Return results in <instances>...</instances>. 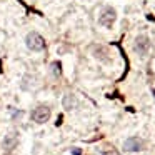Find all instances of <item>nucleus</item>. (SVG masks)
<instances>
[{
    "label": "nucleus",
    "instance_id": "1",
    "mask_svg": "<svg viewBox=\"0 0 155 155\" xmlns=\"http://www.w3.org/2000/svg\"><path fill=\"white\" fill-rule=\"evenodd\" d=\"M25 45H27L32 52H40L45 48V40L38 32H30V34H27V37H25Z\"/></svg>",
    "mask_w": 155,
    "mask_h": 155
},
{
    "label": "nucleus",
    "instance_id": "2",
    "mask_svg": "<svg viewBox=\"0 0 155 155\" xmlns=\"http://www.w3.org/2000/svg\"><path fill=\"white\" fill-rule=\"evenodd\" d=\"M150 50V38L147 35H137L134 40V52L138 55V57H145Z\"/></svg>",
    "mask_w": 155,
    "mask_h": 155
},
{
    "label": "nucleus",
    "instance_id": "3",
    "mask_svg": "<svg viewBox=\"0 0 155 155\" xmlns=\"http://www.w3.org/2000/svg\"><path fill=\"white\" fill-rule=\"evenodd\" d=\"M115 20H117V12H115L114 7H104L100 12V17H98V24L102 25V27H107L110 28L112 25L115 24Z\"/></svg>",
    "mask_w": 155,
    "mask_h": 155
},
{
    "label": "nucleus",
    "instance_id": "4",
    "mask_svg": "<svg viewBox=\"0 0 155 155\" xmlns=\"http://www.w3.org/2000/svg\"><path fill=\"white\" fill-rule=\"evenodd\" d=\"M145 148V142L142 140L140 137H128L127 140L124 142V150L130 152V153H137V152H142Z\"/></svg>",
    "mask_w": 155,
    "mask_h": 155
},
{
    "label": "nucleus",
    "instance_id": "5",
    "mask_svg": "<svg viewBox=\"0 0 155 155\" xmlns=\"http://www.w3.org/2000/svg\"><path fill=\"white\" fill-rule=\"evenodd\" d=\"M50 118V107L48 105H38L32 112V120L35 124H45Z\"/></svg>",
    "mask_w": 155,
    "mask_h": 155
},
{
    "label": "nucleus",
    "instance_id": "6",
    "mask_svg": "<svg viewBox=\"0 0 155 155\" xmlns=\"http://www.w3.org/2000/svg\"><path fill=\"white\" fill-rule=\"evenodd\" d=\"M18 145V134L17 132H8L2 140V148L7 153H12V150H15V147Z\"/></svg>",
    "mask_w": 155,
    "mask_h": 155
},
{
    "label": "nucleus",
    "instance_id": "7",
    "mask_svg": "<svg viewBox=\"0 0 155 155\" xmlns=\"http://www.w3.org/2000/svg\"><path fill=\"white\" fill-rule=\"evenodd\" d=\"M92 55L98 60H104V62H110V52H108L107 47L104 45H94L92 47Z\"/></svg>",
    "mask_w": 155,
    "mask_h": 155
},
{
    "label": "nucleus",
    "instance_id": "8",
    "mask_svg": "<svg viewBox=\"0 0 155 155\" xmlns=\"http://www.w3.org/2000/svg\"><path fill=\"white\" fill-rule=\"evenodd\" d=\"M62 105H64L65 110L70 112V110H74V108L78 105V100H77V97H75L74 94H65L64 98H62Z\"/></svg>",
    "mask_w": 155,
    "mask_h": 155
},
{
    "label": "nucleus",
    "instance_id": "9",
    "mask_svg": "<svg viewBox=\"0 0 155 155\" xmlns=\"http://www.w3.org/2000/svg\"><path fill=\"white\" fill-rule=\"evenodd\" d=\"M72 153H74V155H82V152L77 150V148H74V150H72Z\"/></svg>",
    "mask_w": 155,
    "mask_h": 155
},
{
    "label": "nucleus",
    "instance_id": "10",
    "mask_svg": "<svg viewBox=\"0 0 155 155\" xmlns=\"http://www.w3.org/2000/svg\"><path fill=\"white\" fill-rule=\"evenodd\" d=\"M5 155H12V153H5Z\"/></svg>",
    "mask_w": 155,
    "mask_h": 155
}]
</instances>
